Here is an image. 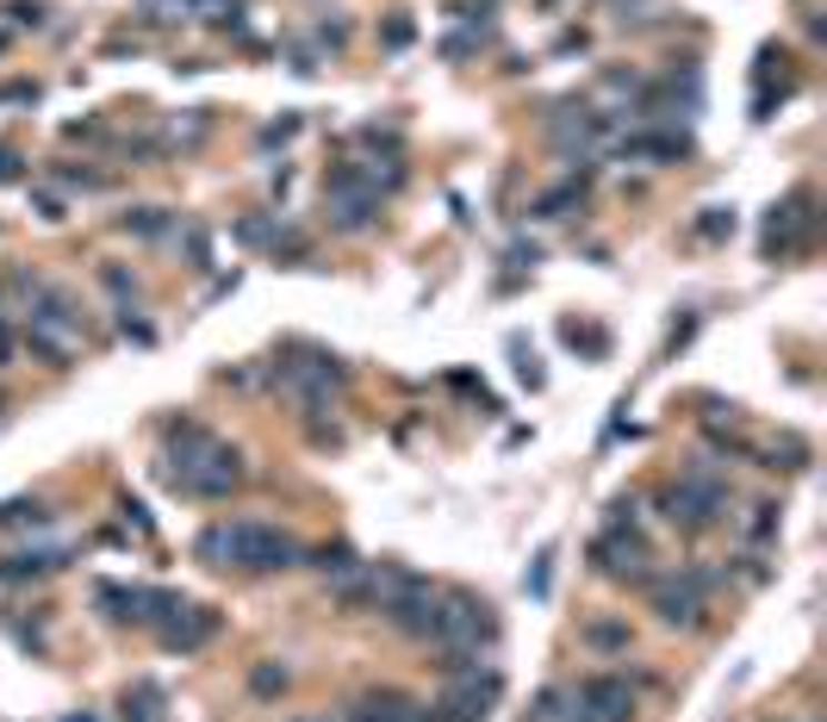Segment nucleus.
Returning a JSON list of instances; mask_svg holds the SVG:
<instances>
[{
	"instance_id": "nucleus-1",
	"label": "nucleus",
	"mask_w": 827,
	"mask_h": 722,
	"mask_svg": "<svg viewBox=\"0 0 827 722\" xmlns=\"http://www.w3.org/2000/svg\"><path fill=\"white\" fill-rule=\"evenodd\" d=\"M169 487L188 492V499H231L236 487H243V455H236L231 442H219L212 430L200 424H169Z\"/></svg>"
},
{
	"instance_id": "nucleus-2",
	"label": "nucleus",
	"mask_w": 827,
	"mask_h": 722,
	"mask_svg": "<svg viewBox=\"0 0 827 722\" xmlns=\"http://www.w3.org/2000/svg\"><path fill=\"white\" fill-rule=\"evenodd\" d=\"M193 554L212 566H250V573H281V566H299L305 549H299L286 530H268V523H219L193 542Z\"/></svg>"
},
{
	"instance_id": "nucleus-3",
	"label": "nucleus",
	"mask_w": 827,
	"mask_h": 722,
	"mask_svg": "<svg viewBox=\"0 0 827 722\" xmlns=\"http://www.w3.org/2000/svg\"><path fill=\"white\" fill-rule=\"evenodd\" d=\"M430 642H436L442 654H480V648L498 642V616L473 592H442V616H436V635H430Z\"/></svg>"
},
{
	"instance_id": "nucleus-4",
	"label": "nucleus",
	"mask_w": 827,
	"mask_h": 722,
	"mask_svg": "<svg viewBox=\"0 0 827 722\" xmlns=\"http://www.w3.org/2000/svg\"><path fill=\"white\" fill-rule=\"evenodd\" d=\"M722 511H728V487H722L709 468H690L678 487L659 492V518H666L672 530H690V535H697V530H709Z\"/></svg>"
},
{
	"instance_id": "nucleus-5",
	"label": "nucleus",
	"mask_w": 827,
	"mask_h": 722,
	"mask_svg": "<svg viewBox=\"0 0 827 722\" xmlns=\"http://www.w3.org/2000/svg\"><path fill=\"white\" fill-rule=\"evenodd\" d=\"M324 205H330V224H336V231H367V224L380 219V193L367 188L361 162H330Z\"/></svg>"
},
{
	"instance_id": "nucleus-6",
	"label": "nucleus",
	"mask_w": 827,
	"mask_h": 722,
	"mask_svg": "<svg viewBox=\"0 0 827 722\" xmlns=\"http://www.w3.org/2000/svg\"><path fill=\"white\" fill-rule=\"evenodd\" d=\"M498 698H504V673L480 660V666H467V673H448V691H442L436 716L442 722H485Z\"/></svg>"
},
{
	"instance_id": "nucleus-7",
	"label": "nucleus",
	"mask_w": 827,
	"mask_h": 722,
	"mask_svg": "<svg viewBox=\"0 0 827 722\" xmlns=\"http://www.w3.org/2000/svg\"><path fill=\"white\" fill-rule=\"evenodd\" d=\"M380 611H386L392 629H405V635L430 642V635H436V616H442V592H430L423 580H411V573H405V580L386 592V604H380Z\"/></svg>"
},
{
	"instance_id": "nucleus-8",
	"label": "nucleus",
	"mask_w": 827,
	"mask_h": 722,
	"mask_svg": "<svg viewBox=\"0 0 827 722\" xmlns=\"http://www.w3.org/2000/svg\"><path fill=\"white\" fill-rule=\"evenodd\" d=\"M573 704L585 710V722H628L635 716V691H628V679L616 673H592L573 685Z\"/></svg>"
},
{
	"instance_id": "nucleus-9",
	"label": "nucleus",
	"mask_w": 827,
	"mask_h": 722,
	"mask_svg": "<svg viewBox=\"0 0 827 722\" xmlns=\"http://www.w3.org/2000/svg\"><path fill=\"white\" fill-rule=\"evenodd\" d=\"M815 193L809 188H796L784 205H771V219H765V255H784L796 243V237H809V224H815Z\"/></svg>"
},
{
	"instance_id": "nucleus-10",
	"label": "nucleus",
	"mask_w": 827,
	"mask_h": 722,
	"mask_svg": "<svg viewBox=\"0 0 827 722\" xmlns=\"http://www.w3.org/2000/svg\"><path fill=\"white\" fill-rule=\"evenodd\" d=\"M212 629H219V616L205 611V604H174V611L157 623V635H162V648H181V654H193L200 642H212Z\"/></svg>"
},
{
	"instance_id": "nucleus-11",
	"label": "nucleus",
	"mask_w": 827,
	"mask_h": 722,
	"mask_svg": "<svg viewBox=\"0 0 827 722\" xmlns=\"http://www.w3.org/2000/svg\"><path fill=\"white\" fill-rule=\"evenodd\" d=\"M703 604H709V598L690 592L678 573L654 585V611H659V623H666V629H697V623H703Z\"/></svg>"
},
{
	"instance_id": "nucleus-12",
	"label": "nucleus",
	"mask_w": 827,
	"mask_h": 722,
	"mask_svg": "<svg viewBox=\"0 0 827 722\" xmlns=\"http://www.w3.org/2000/svg\"><path fill=\"white\" fill-rule=\"evenodd\" d=\"M592 554H597V573H609V580H647V549H641L635 535L609 530Z\"/></svg>"
},
{
	"instance_id": "nucleus-13",
	"label": "nucleus",
	"mask_w": 827,
	"mask_h": 722,
	"mask_svg": "<svg viewBox=\"0 0 827 722\" xmlns=\"http://www.w3.org/2000/svg\"><path fill=\"white\" fill-rule=\"evenodd\" d=\"M312 566H317V573H330V580H349V573L361 566V554L349 549V542H324V549H312Z\"/></svg>"
},
{
	"instance_id": "nucleus-14",
	"label": "nucleus",
	"mask_w": 827,
	"mask_h": 722,
	"mask_svg": "<svg viewBox=\"0 0 827 722\" xmlns=\"http://www.w3.org/2000/svg\"><path fill=\"white\" fill-rule=\"evenodd\" d=\"M125 224L131 237H169L174 231V212H162V205H138V212H125Z\"/></svg>"
},
{
	"instance_id": "nucleus-15",
	"label": "nucleus",
	"mask_w": 827,
	"mask_h": 722,
	"mask_svg": "<svg viewBox=\"0 0 827 722\" xmlns=\"http://www.w3.org/2000/svg\"><path fill=\"white\" fill-rule=\"evenodd\" d=\"M286 679H293V673H286V666H274V660H262V666H255V673H250V691H255V698H281V691H286Z\"/></svg>"
},
{
	"instance_id": "nucleus-16",
	"label": "nucleus",
	"mask_w": 827,
	"mask_h": 722,
	"mask_svg": "<svg viewBox=\"0 0 827 722\" xmlns=\"http://www.w3.org/2000/svg\"><path fill=\"white\" fill-rule=\"evenodd\" d=\"M573 205H578V188L566 181V188H554V193H542V200H535V219H566Z\"/></svg>"
},
{
	"instance_id": "nucleus-17",
	"label": "nucleus",
	"mask_w": 827,
	"mask_h": 722,
	"mask_svg": "<svg viewBox=\"0 0 827 722\" xmlns=\"http://www.w3.org/2000/svg\"><path fill=\"white\" fill-rule=\"evenodd\" d=\"M0 523H50V511L38 499H13V504H0Z\"/></svg>"
},
{
	"instance_id": "nucleus-18",
	"label": "nucleus",
	"mask_w": 827,
	"mask_h": 722,
	"mask_svg": "<svg viewBox=\"0 0 827 722\" xmlns=\"http://www.w3.org/2000/svg\"><path fill=\"white\" fill-rule=\"evenodd\" d=\"M728 231H734V212H728V205H709V212L697 219V237H709V243H722Z\"/></svg>"
},
{
	"instance_id": "nucleus-19",
	"label": "nucleus",
	"mask_w": 827,
	"mask_h": 722,
	"mask_svg": "<svg viewBox=\"0 0 827 722\" xmlns=\"http://www.w3.org/2000/svg\"><path fill=\"white\" fill-rule=\"evenodd\" d=\"M585 642L604 648V654H609V648H628V623H592V629H585Z\"/></svg>"
},
{
	"instance_id": "nucleus-20",
	"label": "nucleus",
	"mask_w": 827,
	"mask_h": 722,
	"mask_svg": "<svg viewBox=\"0 0 827 722\" xmlns=\"http://www.w3.org/2000/svg\"><path fill=\"white\" fill-rule=\"evenodd\" d=\"M771 530H778V504L759 499V504H753V518H747V535L759 542V535H771Z\"/></svg>"
},
{
	"instance_id": "nucleus-21",
	"label": "nucleus",
	"mask_w": 827,
	"mask_h": 722,
	"mask_svg": "<svg viewBox=\"0 0 827 722\" xmlns=\"http://www.w3.org/2000/svg\"><path fill=\"white\" fill-rule=\"evenodd\" d=\"M100 281H107V287H112V293H119V299H131V293H138V281H131L125 268H100Z\"/></svg>"
},
{
	"instance_id": "nucleus-22",
	"label": "nucleus",
	"mask_w": 827,
	"mask_h": 722,
	"mask_svg": "<svg viewBox=\"0 0 827 722\" xmlns=\"http://www.w3.org/2000/svg\"><path fill=\"white\" fill-rule=\"evenodd\" d=\"M119 330H125V337H138V343H157V330L143 324V318H131V305H125V318H119Z\"/></svg>"
},
{
	"instance_id": "nucleus-23",
	"label": "nucleus",
	"mask_w": 827,
	"mask_h": 722,
	"mask_svg": "<svg viewBox=\"0 0 827 722\" xmlns=\"http://www.w3.org/2000/svg\"><path fill=\"white\" fill-rule=\"evenodd\" d=\"M236 237H243V243H268L274 231H268V219H243V224H236Z\"/></svg>"
},
{
	"instance_id": "nucleus-24",
	"label": "nucleus",
	"mask_w": 827,
	"mask_h": 722,
	"mask_svg": "<svg viewBox=\"0 0 827 722\" xmlns=\"http://www.w3.org/2000/svg\"><path fill=\"white\" fill-rule=\"evenodd\" d=\"M13 26H44V7H32V0H13Z\"/></svg>"
},
{
	"instance_id": "nucleus-25",
	"label": "nucleus",
	"mask_w": 827,
	"mask_h": 722,
	"mask_svg": "<svg viewBox=\"0 0 827 722\" xmlns=\"http://www.w3.org/2000/svg\"><path fill=\"white\" fill-rule=\"evenodd\" d=\"M19 174H26V162H19V150H7V143H0V181H19Z\"/></svg>"
},
{
	"instance_id": "nucleus-26",
	"label": "nucleus",
	"mask_w": 827,
	"mask_h": 722,
	"mask_svg": "<svg viewBox=\"0 0 827 722\" xmlns=\"http://www.w3.org/2000/svg\"><path fill=\"white\" fill-rule=\"evenodd\" d=\"M386 44H392V50L411 44V19H386Z\"/></svg>"
},
{
	"instance_id": "nucleus-27",
	"label": "nucleus",
	"mask_w": 827,
	"mask_h": 722,
	"mask_svg": "<svg viewBox=\"0 0 827 722\" xmlns=\"http://www.w3.org/2000/svg\"><path fill=\"white\" fill-rule=\"evenodd\" d=\"M566 343L578 349V330L573 324H566ZM585 349H592V355H604V330H592V337H585Z\"/></svg>"
}]
</instances>
